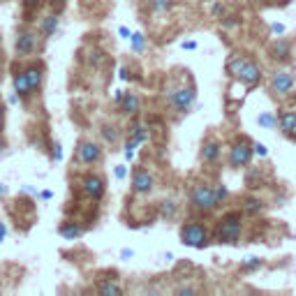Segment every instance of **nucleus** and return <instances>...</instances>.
<instances>
[{
  "instance_id": "1",
  "label": "nucleus",
  "mask_w": 296,
  "mask_h": 296,
  "mask_svg": "<svg viewBox=\"0 0 296 296\" xmlns=\"http://www.w3.org/2000/svg\"><path fill=\"white\" fill-rule=\"evenodd\" d=\"M241 229H243V211H229V213H225V216L220 218V222H218L216 241L231 246V243L238 241Z\"/></svg>"
},
{
  "instance_id": "18",
  "label": "nucleus",
  "mask_w": 296,
  "mask_h": 296,
  "mask_svg": "<svg viewBox=\"0 0 296 296\" xmlns=\"http://www.w3.org/2000/svg\"><path fill=\"white\" fill-rule=\"evenodd\" d=\"M130 137H132V139H137L139 144L148 141V125H141V123H132V125H130Z\"/></svg>"
},
{
  "instance_id": "32",
  "label": "nucleus",
  "mask_w": 296,
  "mask_h": 296,
  "mask_svg": "<svg viewBox=\"0 0 296 296\" xmlns=\"http://www.w3.org/2000/svg\"><path fill=\"white\" fill-rule=\"evenodd\" d=\"M42 3H44V0H23V7L25 10H37Z\"/></svg>"
},
{
  "instance_id": "5",
  "label": "nucleus",
  "mask_w": 296,
  "mask_h": 296,
  "mask_svg": "<svg viewBox=\"0 0 296 296\" xmlns=\"http://www.w3.org/2000/svg\"><path fill=\"white\" fill-rule=\"evenodd\" d=\"M255 155V148H252V141L241 137V139H236L229 148V167L231 169H241V167H248Z\"/></svg>"
},
{
  "instance_id": "2",
  "label": "nucleus",
  "mask_w": 296,
  "mask_h": 296,
  "mask_svg": "<svg viewBox=\"0 0 296 296\" xmlns=\"http://www.w3.org/2000/svg\"><path fill=\"white\" fill-rule=\"evenodd\" d=\"M165 93H167V102H169L178 114H187L197 102L195 86H169Z\"/></svg>"
},
{
  "instance_id": "14",
  "label": "nucleus",
  "mask_w": 296,
  "mask_h": 296,
  "mask_svg": "<svg viewBox=\"0 0 296 296\" xmlns=\"http://www.w3.org/2000/svg\"><path fill=\"white\" fill-rule=\"evenodd\" d=\"M220 153H222L220 141H218V139H206L204 146H201V162H206V165H211V162H218Z\"/></svg>"
},
{
  "instance_id": "20",
  "label": "nucleus",
  "mask_w": 296,
  "mask_h": 296,
  "mask_svg": "<svg viewBox=\"0 0 296 296\" xmlns=\"http://www.w3.org/2000/svg\"><path fill=\"white\" fill-rule=\"evenodd\" d=\"M56 28H58V16H56V14L44 16V21H42V35L51 37L56 33Z\"/></svg>"
},
{
  "instance_id": "34",
  "label": "nucleus",
  "mask_w": 296,
  "mask_h": 296,
  "mask_svg": "<svg viewBox=\"0 0 296 296\" xmlns=\"http://www.w3.org/2000/svg\"><path fill=\"white\" fill-rule=\"evenodd\" d=\"M49 3H51V5L56 7V10H63V7H65V3H67V0H49Z\"/></svg>"
},
{
  "instance_id": "7",
  "label": "nucleus",
  "mask_w": 296,
  "mask_h": 296,
  "mask_svg": "<svg viewBox=\"0 0 296 296\" xmlns=\"http://www.w3.org/2000/svg\"><path fill=\"white\" fill-rule=\"evenodd\" d=\"M76 160L81 165H97L102 160V146L95 141H81L76 148Z\"/></svg>"
},
{
  "instance_id": "9",
  "label": "nucleus",
  "mask_w": 296,
  "mask_h": 296,
  "mask_svg": "<svg viewBox=\"0 0 296 296\" xmlns=\"http://www.w3.org/2000/svg\"><path fill=\"white\" fill-rule=\"evenodd\" d=\"M81 190H84L86 197H91V199H102V195H104V190H106L104 178L97 176V174L84 176V181H81Z\"/></svg>"
},
{
  "instance_id": "16",
  "label": "nucleus",
  "mask_w": 296,
  "mask_h": 296,
  "mask_svg": "<svg viewBox=\"0 0 296 296\" xmlns=\"http://www.w3.org/2000/svg\"><path fill=\"white\" fill-rule=\"evenodd\" d=\"M271 53H273V58L276 61H289V56H291V44L287 40H278V42H273V46H271Z\"/></svg>"
},
{
  "instance_id": "27",
  "label": "nucleus",
  "mask_w": 296,
  "mask_h": 296,
  "mask_svg": "<svg viewBox=\"0 0 296 296\" xmlns=\"http://www.w3.org/2000/svg\"><path fill=\"white\" fill-rule=\"evenodd\" d=\"M259 125L266 127V130H273L278 125V118L273 114H264V116H259Z\"/></svg>"
},
{
  "instance_id": "29",
  "label": "nucleus",
  "mask_w": 296,
  "mask_h": 296,
  "mask_svg": "<svg viewBox=\"0 0 296 296\" xmlns=\"http://www.w3.org/2000/svg\"><path fill=\"white\" fill-rule=\"evenodd\" d=\"M137 146H139V141H137V139H130V141L125 144V160H132V157H134Z\"/></svg>"
},
{
  "instance_id": "10",
  "label": "nucleus",
  "mask_w": 296,
  "mask_h": 296,
  "mask_svg": "<svg viewBox=\"0 0 296 296\" xmlns=\"http://www.w3.org/2000/svg\"><path fill=\"white\" fill-rule=\"evenodd\" d=\"M153 185H155V178L146 169H137L132 174V192L134 195H148L153 190Z\"/></svg>"
},
{
  "instance_id": "38",
  "label": "nucleus",
  "mask_w": 296,
  "mask_h": 296,
  "mask_svg": "<svg viewBox=\"0 0 296 296\" xmlns=\"http://www.w3.org/2000/svg\"><path fill=\"white\" fill-rule=\"evenodd\" d=\"M225 25H227V28H231V25H236V16H229V19L225 21Z\"/></svg>"
},
{
  "instance_id": "4",
  "label": "nucleus",
  "mask_w": 296,
  "mask_h": 296,
  "mask_svg": "<svg viewBox=\"0 0 296 296\" xmlns=\"http://www.w3.org/2000/svg\"><path fill=\"white\" fill-rule=\"evenodd\" d=\"M181 241H183V246H190V248L201 250V248L208 246V229H206L201 222L190 220L181 227Z\"/></svg>"
},
{
  "instance_id": "6",
  "label": "nucleus",
  "mask_w": 296,
  "mask_h": 296,
  "mask_svg": "<svg viewBox=\"0 0 296 296\" xmlns=\"http://www.w3.org/2000/svg\"><path fill=\"white\" fill-rule=\"evenodd\" d=\"M268 88H271V93L276 97L289 95L291 88H294V74H291L289 70H278L276 74L271 76V84H268Z\"/></svg>"
},
{
  "instance_id": "24",
  "label": "nucleus",
  "mask_w": 296,
  "mask_h": 296,
  "mask_svg": "<svg viewBox=\"0 0 296 296\" xmlns=\"http://www.w3.org/2000/svg\"><path fill=\"white\" fill-rule=\"evenodd\" d=\"M61 234L65 236V238H76V236H81V227H76L74 222H65V225L61 227Z\"/></svg>"
},
{
  "instance_id": "37",
  "label": "nucleus",
  "mask_w": 296,
  "mask_h": 296,
  "mask_svg": "<svg viewBox=\"0 0 296 296\" xmlns=\"http://www.w3.org/2000/svg\"><path fill=\"white\" fill-rule=\"evenodd\" d=\"M183 49H187V51L197 49V42H183Z\"/></svg>"
},
{
  "instance_id": "30",
  "label": "nucleus",
  "mask_w": 296,
  "mask_h": 296,
  "mask_svg": "<svg viewBox=\"0 0 296 296\" xmlns=\"http://www.w3.org/2000/svg\"><path fill=\"white\" fill-rule=\"evenodd\" d=\"M102 134H104V139L111 141V144L118 139V132H116V127H104V130H102Z\"/></svg>"
},
{
  "instance_id": "3",
  "label": "nucleus",
  "mask_w": 296,
  "mask_h": 296,
  "mask_svg": "<svg viewBox=\"0 0 296 296\" xmlns=\"http://www.w3.org/2000/svg\"><path fill=\"white\" fill-rule=\"evenodd\" d=\"M190 206L195 208V211L199 213H211L216 211L218 206H220V201H218V195H216V187L213 185H195L190 190Z\"/></svg>"
},
{
  "instance_id": "41",
  "label": "nucleus",
  "mask_w": 296,
  "mask_h": 296,
  "mask_svg": "<svg viewBox=\"0 0 296 296\" xmlns=\"http://www.w3.org/2000/svg\"><path fill=\"white\" fill-rule=\"evenodd\" d=\"M3 116L5 114H3V102H0V130H3Z\"/></svg>"
},
{
  "instance_id": "33",
  "label": "nucleus",
  "mask_w": 296,
  "mask_h": 296,
  "mask_svg": "<svg viewBox=\"0 0 296 296\" xmlns=\"http://www.w3.org/2000/svg\"><path fill=\"white\" fill-rule=\"evenodd\" d=\"M252 148H255V153H257L259 157H266V153H268V151H266V146H264V144H252Z\"/></svg>"
},
{
  "instance_id": "13",
  "label": "nucleus",
  "mask_w": 296,
  "mask_h": 296,
  "mask_svg": "<svg viewBox=\"0 0 296 296\" xmlns=\"http://www.w3.org/2000/svg\"><path fill=\"white\" fill-rule=\"evenodd\" d=\"M23 76H25V81H28V88H31V93H35V91H40L42 79H44V67H42L40 63H35V65L25 67Z\"/></svg>"
},
{
  "instance_id": "26",
  "label": "nucleus",
  "mask_w": 296,
  "mask_h": 296,
  "mask_svg": "<svg viewBox=\"0 0 296 296\" xmlns=\"http://www.w3.org/2000/svg\"><path fill=\"white\" fill-rule=\"evenodd\" d=\"M259 266H261V259H259V257H248V259L241 264V271H243V273H252V271H257Z\"/></svg>"
},
{
  "instance_id": "35",
  "label": "nucleus",
  "mask_w": 296,
  "mask_h": 296,
  "mask_svg": "<svg viewBox=\"0 0 296 296\" xmlns=\"http://www.w3.org/2000/svg\"><path fill=\"white\" fill-rule=\"evenodd\" d=\"M125 174H127V171H125V167H116V176H118V178H125Z\"/></svg>"
},
{
  "instance_id": "11",
  "label": "nucleus",
  "mask_w": 296,
  "mask_h": 296,
  "mask_svg": "<svg viewBox=\"0 0 296 296\" xmlns=\"http://www.w3.org/2000/svg\"><path fill=\"white\" fill-rule=\"evenodd\" d=\"M236 79L241 81V84H246L248 88H252V86H257L261 81V67L257 65L255 61H250V58H248L246 65L241 67V72L236 74Z\"/></svg>"
},
{
  "instance_id": "8",
  "label": "nucleus",
  "mask_w": 296,
  "mask_h": 296,
  "mask_svg": "<svg viewBox=\"0 0 296 296\" xmlns=\"http://www.w3.org/2000/svg\"><path fill=\"white\" fill-rule=\"evenodd\" d=\"M116 106L121 109V114L134 116V114H139V109H141V100H139L137 93L118 91V93H116Z\"/></svg>"
},
{
  "instance_id": "36",
  "label": "nucleus",
  "mask_w": 296,
  "mask_h": 296,
  "mask_svg": "<svg viewBox=\"0 0 296 296\" xmlns=\"http://www.w3.org/2000/svg\"><path fill=\"white\" fill-rule=\"evenodd\" d=\"M273 33H276V35H280V33H285V28H282L280 23H273V28H271Z\"/></svg>"
},
{
  "instance_id": "15",
  "label": "nucleus",
  "mask_w": 296,
  "mask_h": 296,
  "mask_svg": "<svg viewBox=\"0 0 296 296\" xmlns=\"http://www.w3.org/2000/svg\"><path fill=\"white\" fill-rule=\"evenodd\" d=\"M278 123H280L282 134H287V137H294L296 134V111L285 109L280 114V118H278Z\"/></svg>"
},
{
  "instance_id": "12",
  "label": "nucleus",
  "mask_w": 296,
  "mask_h": 296,
  "mask_svg": "<svg viewBox=\"0 0 296 296\" xmlns=\"http://www.w3.org/2000/svg\"><path fill=\"white\" fill-rule=\"evenodd\" d=\"M37 51V35L31 31H23L19 37H16V56L25 58V56H31Z\"/></svg>"
},
{
  "instance_id": "25",
  "label": "nucleus",
  "mask_w": 296,
  "mask_h": 296,
  "mask_svg": "<svg viewBox=\"0 0 296 296\" xmlns=\"http://www.w3.org/2000/svg\"><path fill=\"white\" fill-rule=\"evenodd\" d=\"M130 44H132V51L141 53V51L146 49V37L141 35V33H134V35H130Z\"/></svg>"
},
{
  "instance_id": "19",
  "label": "nucleus",
  "mask_w": 296,
  "mask_h": 296,
  "mask_svg": "<svg viewBox=\"0 0 296 296\" xmlns=\"http://www.w3.org/2000/svg\"><path fill=\"white\" fill-rule=\"evenodd\" d=\"M97 291H100L102 296H121L123 294L121 285H116V282H111V280L100 282V285H97Z\"/></svg>"
},
{
  "instance_id": "28",
  "label": "nucleus",
  "mask_w": 296,
  "mask_h": 296,
  "mask_svg": "<svg viewBox=\"0 0 296 296\" xmlns=\"http://www.w3.org/2000/svg\"><path fill=\"white\" fill-rule=\"evenodd\" d=\"M225 12H227V7L222 5L220 0H218V3H213V5H211V14L216 16V19H222V16H225Z\"/></svg>"
},
{
  "instance_id": "23",
  "label": "nucleus",
  "mask_w": 296,
  "mask_h": 296,
  "mask_svg": "<svg viewBox=\"0 0 296 296\" xmlns=\"http://www.w3.org/2000/svg\"><path fill=\"white\" fill-rule=\"evenodd\" d=\"M174 7V0H151V10L157 12V14H165Z\"/></svg>"
},
{
  "instance_id": "39",
  "label": "nucleus",
  "mask_w": 296,
  "mask_h": 296,
  "mask_svg": "<svg viewBox=\"0 0 296 296\" xmlns=\"http://www.w3.org/2000/svg\"><path fill=\"white\" fill-rule=\"evenodd\" d=\"M121 37H127V40H130V31H127V28H121Z\"/></svg>"
},
{
  "instance_id": "31",
  "label": "nucleus",
  "mask_w": 296,
  "mask_h": 296,
  "mask_svg": "<svg viewBox=\"0 0 296 296\" xmlns=\"http://www.w3.org/2000/svg\"><path fill=\"white\" fill-rule=\"evenodd\" d=\"M216 195H218V201L222 204V201H225L227 197H229V190H227V187L220 183V185H216Z\"/></svg>"
},
{
  "instance_id": "42",
  "label": "nucleus",
  "mask_w": 296,
  "mask_h": 296,
  "mask_svg": "<svg viewBox=\"0 0 296 296\" xmlns=\"http://www.w3.org/2000/svg\"><path fill=\"white\" fill-rule=\"evenodd\" d=\"M3 148H5V139L0 137V153H3Z\"/></svg>"
},
{
  "instance_id": "40",
  "label": "nucleus",
  "mask_w": 296,
  "mask_h": 296,
  "mask_svg": "<svg viewBox=\"0 0 296 296\" xmlns=\"http://www.w3.org/2000/svg\"><path fill=\"white\" fill-rule=\"evenodd\" d=\"M3 238H5V225L0 222V241H3Z\"/></svg>"
},
{
  "instance_id": "17",
  "label": "nucleus",
  "mask_w": 296,
  "mask_h": 296,
  "mask_svg": "<svg viewBox=\"0 0 296 296\" xmlns=\"http://www.w3.org/2000/svg\"><path fill=\"white\" fill-rule=\"evenodd\" d=\"M246 61H248L246 56H231L229 61H227V67H225V70H227V74H229V76H234V79H236V74L241 72V67L246 65Z\"/></svg>"
},
{
  "instance_id": "22",
  "label": "nucleus",
  "mask_w": 296,
  "mask_h": 296,
  "mask_svg": "<svg viewBox=\"0 0 296 296\" xmlns=\"http://www.w3.org/2000/svg\"><path fill=\"white\" fill-rule=\"evenodd\" d=\"M241 211H243V213H248V216H257V213L261 211V201H259V199H255V197H248V199L243 201Z\"/></svg>"
},
{
  "instance_id": "21",
  "label": "nucleus",
  "mask_w": 296,
  "mask_h": 296,
  "mask_svg": "<svg viewBox=\"0 0 296 296\" xmlns=\"http://www.w3.org/2000/svg\"><path fill=\"white\" fill-rule=\"evenodd\" d=\"M160 213H162V218H167V220H174V218H176V213H178V204H176L174 199L162 201Z\"/></svg>"
},
{
  "instance_id": "43",
  "label": "nucleus",
  "mask_w": 296,
  "mask_h": 296,
  "mask_svg": "<svg viewBox=\"0 0 296 296\" xmlns=\"http://www.w3.org/2000/svg\"><path fill=\"white\" fill-rule=\"evenodd\" d=\"M250 3H255V5H259V3H264V0H250Z\"/></svg>"
}]
</instances>
